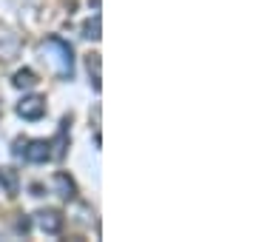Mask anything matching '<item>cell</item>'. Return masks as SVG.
Here are the masks:
<instances>
[{
  "label": "cell",
  "instance_id": "6da1fadb",
  "mask_svg": "<svg viewBox=\"0 0 256 242\" xmlns=\"http://www.w3.org/2000/svg\"><path fill=\"white\" fill-rule=\"evenodd\" d=\"M40 57L48 63V68L63 80H72L74 74V57H72V46L63 43L60 38H48L40 43Z\"/></svg>",
  "mask_w": 256,
  "mask_h": 242
},
{
  "label": "cell",
  "instance_id": "7a4b0ae2",
  "mask_svg": "<svg viewBox=\"0 0 256 242\" xmlns=\"http://www.w3.org/2000/svg\"><path fill=\"white\" fill-rule=\"evenodd\" d=\"M34 222L40 225V231H46V234H60V231H63V214H60V211H54V208L37 211Z\"/></svg>",
  "mask_w": 256,
  "mask_h": 242
},
{
  "label": "cell",
  "instance_id": "3957f363",
  "mask_svg": "<svg viewBox=\"0 0 256 242\" xmlns=\"http://www.w3.org/2000/svg\"><path fill=\"white\" fill-rule=\"evenodd\" d=\"M18 114L23 120H40V117L46 114V100H43L40 94H32V97H26V100L18 106Z\"/></svg>",
  "mask_w": 256,
  "mask_h": 242
},
{
  "label": "cell",
  "instance_id": "277c9868",
  "mask_svg": "<svg viewBox=\"0 0 256 242\" xmlns=\"http://www.w3.org/2000/svg\"><path fill=\"white\" fill-rule=\"evenodd\" d=\"M23 157L28 162H46V160H52V146L46 140H28L23 146Z\"/></svg>",
  "mask_w": 256,
  "mask_h": 242
},
{
  "label": "cell",
  "instance_id": "5b68a950",
  "mask_svg": "<svg viewBox=\"0 0 256 242\" xmlns=\"http://www.w3.org/2000/svg\"><path fill=\"white\" fill-rule=\"evenodd\" d=\"M0 182H3V188H6L9 196L18 194V171L14 168H0Z\"/></svg>",
  "mask_w": 256,
  "mask_h": 242
},
{
  "label": "cell",
  "instance_id": "8992f818",
  "mask_svg": "<svg viewBox=\"0 0 256 242\" xmlns=\"http://www.w3.org/2000/svg\"><path fill=\"white\" fill-rule=\"evenodd\" d=\"M54 186H57V194L63 200H74V182L68 174H54Z\"/></svg>",
  "mask_w": 256,
  "mask_h": 242
},
{
  "label": "cell",
  "instance_id": "52a82bcc",
  "mask_svg": "<svg viewBox=\"0 0 256 242\" xmlns=\"http://www.w3.org/2000/svg\"><path fill=\"white\" fill-rule=\"evenodd\" d=\"M12 83H14V88H32V86L37 83V74L32 72V68H20Z\"/></svg>",
  "mask_w": 256,
  "mask_h": 242
},
{
  "label": "cell",
  "instance_id": "ba28073f",
  "mask_svg": "<svg viewBox=\"0 0 256 242\" xmlns=\"http://www.w3.org/2000/svg\"><path fill=\"white\" fill-rule=\"evenodd\" d=\"M88 77L94 92H100V54H88Z\"/></svg>",
  "mask_w": 256,
  "mask_h": 242
},
{
  "label": "cell",
  "instance_id": "9c48e42d",
  "mask_svg": "<svg viewBox=\"0 0 256 242\" xmlns=\"http://www.w3.org/2000/svg\"><path fill=\"white\" fill-rule=\"evenodd\" d=\"M82 38H88V40H100V14H94L86 26H82Z\"/></svg>",
  "mask_w": 256,
  "mask_h": 242
}]
</instances>
